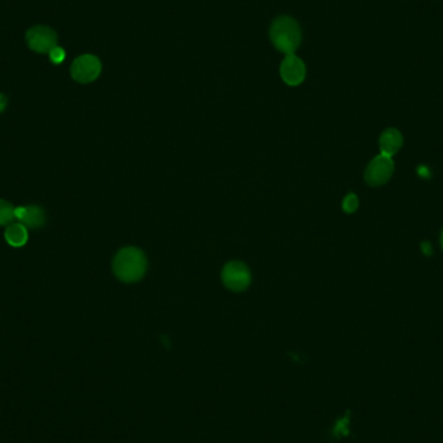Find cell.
<instances>
[{
  "instance_id": "1",
  "label": "cell",
  "mask_w": 443,
  "mask_h": 443,
  "mask_svg": "<svg viewBox=\"0 0 443 443\" xmlns=\"http://www.w3.org/2000/svg\"><path fill=\"white\" fill-rule=\"evenodd\" d=\"M113 271L121 281L135 283L147 271V258L137 247H125L114 257Z\"/></svg>"
},
{
  "instance_id": "2",
  "label": "cell",
  "mask_w": 443,
  "mask_h": 443,
  "mask_svg": "<svg viewBox=\"0 0 443 443\" xmlns=\"http://www.w3.org/2000/svg\"><path fill=\"white\" fill-rule=\"evenodd\" d=\"M270 38L272 44L286 55H295L299 47L302 33L297 21L288 16L277 17L270 28Z\"/></svg>"
},
{
  "instance_id": "3",
  "label": "cell",
  "mask_w": 443,
  "mask_h": 443,
  "mask_svg": "<svg viewBox=\"0 0 443 443\" xmlns=\"http://www.w3.org/2000/svg\"><path fill=\"white\" fill-rule=\"evenodd\" d=\"M394 161L392 157L379 155L368 164L365 168V182L372 187H380L386 184L394 174Z\"/></svg>"
},
{
  "instance_id": "4",
  "label": "cell",
  "mask_w": 443,
  "mask_h": 443,
  "mask_svg": "<svg viewBox=\"0 0 443 443\" xmlns=\"http://www.w3.org/2000/svg\"><path fill=\"white\" fill-rule=\"evenodd\" d=\"M223 284L232 292H244L252 281L249 268L241 262H229L222 271Z\"/></svg>"
},
{
  "instance_id": "5",
  "label": "cell",
  "mask_w": 443,
  "mask_h": 443,
  "mask_svg": "<svg viewBox=\"0 0 443 443\" xmlns=\"http://www.w3.org/2000/svg\"><path fill=\"white\" fill-rule=\"evenodd\" d=\"M70 73L79 83H91L100 76L101 62L94 55H82L73 61Z\"/></svg>"
},
{
  "instance_id": "6",
  "label": "cell",
  "mask_w": 443,
  "mask_h": 443,
  "mask_svg": "<svg viewBox=\"0 0 443 443\" xmlns=\"http://www.w3.org/2000/svg\"><path fill=\"white\" fill-rule=\"evenodd\" d=\"M26 43L29 49L37 53H49L51 49L58 46V35L55 30L49 26L38 25L28 30Z\"/></svg>"
},
{
  "instance_id": "7",
  "label": "cell",
  "mask_w": 443,
  "mask_h": 443,
  "mask_svg": "<svg viewBox=\"0 0 443 443\" xmlns=\"http://www.w3.org/2000/svg\"><path fill=\"white\" fill-rule=\"evenodd\" d=\"M281 79L289 86L301 85L306 77V67L304 61L295 55H286L280 65Z\"/></svg>"
},
{
  "instance_id": "8",
  "label": "cell",
  "mask_w": 443,
  "mask_h": 443,
  "mask_svg": "<svg viewBox=\"0 0 443 443\" xmlns=\"http://www.w3.org/2000/svg\"><path fill=\"white\" fill-rule=\"evenodd\" d=\"M16 220L26 228L37 229L44 225L46 214L43 209L37 205L16 207Z\"/></svg>"
},
{
  "instance_id": "9",
  "label": "cell",
  "mask_w": 443,
  "mask_h": 443,
  "mask_svg": "<svg viewBox=\"0 0 443 443\" xmlns=\"http://www.w3.org/2000/svg\"><path fill=\"white\" fill-rule=\"evenodd\" d=\"M379 144H380L381 155L393 157L394 155L398 153V150L403 146V135L397 128H386L380 137Z\"/></svg>"
},
{
  "instance_id": "10",
  "label": "cell",
  "mask_w": 443,
  "mask_h": 443,
  "mask_svg": "<svg viewBox=\"0 0 443 443\" xmlns=\"http://www.w3.org/2000/svg\"><path fill=\"white\" fill-rule=\"evenodd\" d=\"M4 237L10 246L21 247L28 243L29 232H28V228L21 225L20 222H13L12 225L7 226Z\"/></svg>"
},
{
  "instance_id": "11",
  "label": "cell",
  "mask_w": 443,
  "mask_h": 443,
  "mask_svg": "<svg viewBox=\"0 0 443 443\" xmlns=\"http://www.w3.org/2000/svg\"><path fill=\"white\" fill-rule=\"evenodd\" d=\"M16 220V207L6 200H0V227L10 226Z\"/></svg>"
},
{
  "instance_id": "12",
  "label": "cell",
  "mask_w": 443,
  "mask_h": 443,
  "mask_svg": "<svg viewBox=\"0 0 443 443\" xmlns=\"http://www.w3.org/2000/svg\"><path fill=\"white\" fill-rule=\"evenodd\" d=\"M358 207H359V200L354 193H349L347 196L345 197L344 202H342V209H344L345 213L353 214L356 211Z\"/></svg>"
},
{
  "instance_id": "13",
  "label": "cell",
  "mask_w": 443,
  "mask_h": 443,
  "mask_svg": "<svg viewBox=\"0 0 443 443\" xmlns=\"http://www.w3.org/2000/svg\"><path fill=\"white\" fill-rule=\"evenodd\" d=\"M49 60L53 62V64H61L65 58H67V53H65V49H61L59 46L53 47L49 52Z\"/></svg>"
},
{
  "instance_id": "14",
  "label": "cell",
  "mask_w": 443,
  "mask_h": 443,
  "mask_svg": "<svg viewBox=\"0 0 443 443\" xmlns=\"http://www.w3.org/2000/svg\"><path fill=\"white\" fill-rule=\"evenodd\" d=\"M422 250H423V253L425 256H431V254H432V245H431V243H429V241H424V243H422Z\"/></svg>"
},
{
  "instance_id": "15",
  "label": "cell",
  "mask_w": 443,
  "mask_h": 443,
  "mask_svg": "<svg viewBox=\"0 0 443 443\" xmlns=\"http://www.w3.org/2000/svg\"><path fill=\"white\" fill-rule=\"evenodd\" d=\"M7 103H8L7 98H6L3 94H0V113L6 109V107H7Z\"/></svg>"
},
{
  "instance_id": "16",
  "label": "cell",
  "mask_w": 443,
  "mask_h": 443,
  "mask_svg": "<svg viewBox=\"0 0 443 443\" xmlns=\"http://www.w3.org/2000/svg\"><path fill=\"white\" fill-rule=\"evenodd\" d=\"M441 246H442V249H443V229H442V234H441Z\"/></svg>"
}]
</instances>
